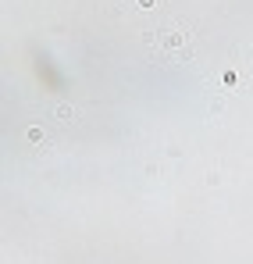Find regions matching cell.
<instances>
[{
	"label": "cell",
	"instance_id": "cell-1",
	"mask_svg": "<svg viewBox=\"0 0 253 264\" xmlns=\"http://www.w3.org/2000/svg\"><path fill=\"white\" fill-rule=\"evenodd\" d=\"M143 40H146V47H164V50H172V57H179L189 43V32L186 29H167V32H146Z\"/></svg>",
	"mask_w": 253,
	"mask_h": 264
},
{
	"label": "cell",
	"instance_id": "cell-2",
	"mask_svg": "<svg viewBox=\"0 0 253 264\" xmlns=\"http://www.w3.org/2000/svg\"><path fill=\"white\" fill-rule=\"evenodd\" d=\"M50 118H57L61 125H71V122L78 118V111H75L71 104H54V107H50Z\"/></svg>",
	"mask_w": 253,
	"mask_h": 264
},
{
	"label": "cell",
	"instance_id": "cell-3",
	"mask_svg": "<svg viewBox=\"0 0 253 264\" xmlns=\"http://www.w3.org/2000/svg\"><path fill=\"white\" fill-rule=\"evenodd\" d=\"M25 139H29V143H43V129H39V125H29V129H25Z\"/></svg>",
	"mask_w": 253,
	"mask_h": 264
},
{
	"label": "cell",
	"instance_id": "cell-4",
	"mask_svg": "<svg viewBox=\"0 0 253 264\" xmlns=\"http://www.w3.org/2000/svg\"><path fill=\"white\" fill-rule=\"evenodd\" d=\"M136 8H143V11H153V8H157V0H136Z\"/></svg>",
	"mask_w": 253,
	"mask_h": 264
}]
</instances>
